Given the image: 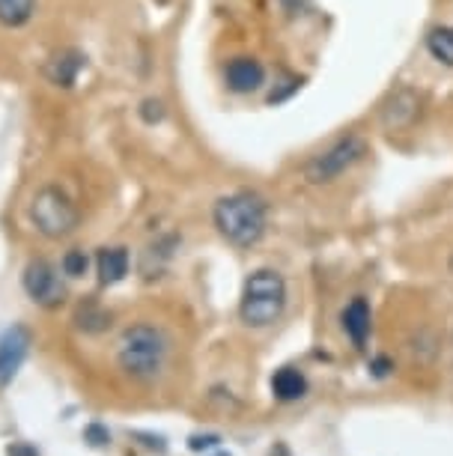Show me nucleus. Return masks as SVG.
Masks as SVG:
<instances>
[{
	"mask_svg": "<svg viewBox=\"0 0 453 456\" xmlns=\"http://www.w3.org/2000/svg\"><path fill=\"white\" fill-rule=\"evenodd\" d=\"M170 358V340L158 325H128L117 340V367L134 382H156Z\"/></svg>",
	"mask_w": 453,
	"mask_h": 456,
	"instance_id": "1",
	"label": "nucleus"
},
{
	"mask_svg": "<svg viewBox=\"0 0 453 456\" xmlns=\"http://www.w3.org/2000/svg\"><path fill=\"white\" fill-rule=\"evenodd\" d=\"M215 230L236 248H251L266 236L269 224V206L260 194L254 191H236L221 197L212 209Z\"/></svg>",
	"mask_w": 453,
	"mask_h": 456,
	"instance_id": "2",
	"label": "nucleus"
},
{
	"mask_svg": "<svg viewBox=\"0 0 453 456\" xmlns=\"http://www.w3.org/2000/svg\"><path fill=\"white\" fill-rule=\"evenodd\" d=\"M287 307V281L275 269H256L245 281L242 301H239V316L251 329H269L284 316Z\"/></svg>",
	"mask_w": 453,
	"mask_h": 456,
	"instance_id": "3",
	"label": "nucleus"
},
{
	"mask_svg": "<svg viewBox=\"0 0 453 456\" xmlns=\"http://www.w3.org/2000/svg\"><path fill=\"white\" fill-rule=\"evenodd\" d=\"M30 221H33V227H36L39 236L57 242V239H66L78 230L81 212L63 188L42 185L30 200Z\"/></svg>",
	"mask_w": 453,
	"mask_h": 456,
	"instance_id": "4",
	"label": "nucleus"
},
{
	"mask_svg": "<svg viewBox=\"0 0 453 456\" xmlns=\"http://www.w3.org/2000/svg\"><path fill=\"white\" fill-rule=\"evenodd\" d=\"M364 152H367V146L358 134L340 137V141L331 143L328 150H322L320 156H313L307 161V167H304L307 183H313V185L335 183L337 176H344L349 167H355L358 161L364 159Z\"/></svg>",
	"mask_w": 453,
	"mask_h": 456,
	"instance_id": "5",
	"label": "nucleus"
},
{
	"mask_svg": "<svg viewBox=\"0 0 453 456\" xmlns=\"http://www.w3.org/2000/svg\"><path fill=\"white\" fill-rule=\"evenodd\" d=\"M21 287L28 292V298L39 307H60L66 301V287L60 272L48 260H30L28 269L21 274Z\"/></svg>",
	"mask_w": 453,
	"mask_h": 456,
	"instance_id": "6",
	"label": "nucleus"
},
{
	"mask_svg": "<svg viewBox=\"0 0 453 456\" xmlns=\"http://www.w3.org/2000/svg\"><path fill=\"white\" fill-rule=\"evenodd\" d=\"M30 352V331L24 325H12L0 334V388L12 382L19 376L21 364L28 361Z\"/></svg>",
	"mask_w": 453,
	"mask_h": 456,
	"instance_id": "7",
	"label": "nucleus"
},
{
	"mask_svg": "<svg viewBox=\"0 0 453 456\" xmlns=\"http://www.w3.org/2000/svg\"><path fill=\"white\" fill-rule=\"evenodd\" d=\"M224 81L239 96H247V93H256L266 84V69L254 57H233L224 66Z\"/></svg>",
	"mask_w": 453,
	"mask_h": 456,
	"instance_id": "8",
	"label": "nucleus"
},
{
	"mask_svg": "<svg viewBox=\"0 0 453 456\" xmlns=\"http://www.w3.org/2000/svg\"><path fill=\"white\" fill-rule=\"evenodd\" d=\"M84 66H87V57H84L81 51L63 48V51H57V54H51V57H48V63H45V78H48L51 84H54V87L69 90V87H75V81L81 78Z\"/></svg>",
	"mask_w": 453,
	"mask_h": 456,
	"instance_id": "9",
	"label": "nucleus"
},
{
	"mask_svg": "<svg viewBox=\"0 0 453 456\" xmlns=\"http://www.w3.org/2000/svg\"><path fill=\"white\" fill-rule=\"evenodd\" d=\"M340 320H344V331H346V338L355 343V349H364L367 338H370V329H373L370 305H367L364 298H352Z\"/></svg>",
	"mask_w": 453,
	"mask_h": 456,
	"instance_id": "10",
	"label": "nucleus"
},
{
	"mask_svg": "<svg viewBox=\"0 0 453 456\" xmlns=\"http://www.w3.org/2000/svg\"><path fill=\"white\" fill-rule=\"evenodd\" d=\"M128 251L125 248H101L96 256V272H99V283L101 287H114V283L125 281L128 274Z\"/></svg>",
	"mask_w": 453,
	"mask_h": 456,
	"instance_id": "11",
	"label": "nucleus"
},
{
	"mask_svg": "<svg viewBox=\"0 0 453 456\" xmlns=\"http://www.w3.org/2000/svg\"><path fill=\"white\" fill-rule=\"evenodd\" d=\"M417 114V96L412 90H397L394 96H391L388 108L382 110V119L388 128H403L415 119Z\"/></svg>",
	"mask_w": 453,
	"mask_h": 456,
	"instance_id": "12",
	"label": "nucleus"
},
{
	"mask_svg": "<svg viewBox=\"0 0 453 456\" xmlns=\"http://www.w3.org/2000/svg\"><path fill=\"white\" fill-rule=\"evenodd\" d=\"M271 391H275L278 400L284 403H293V400H302L307 394V379L302 370L295 367H280L275 376H271Z\"/></svg>",
	"mask_w": 453,
	"mask_h": 456,
	"instance_id": "13",
	"label": "nucleus"
},
{
	"mask_svg": "<svg viewBox=\"0 0 453 456\" xmlns=\"http://www.w3.org/2000/svg\"><path fill=\"white\" fill-rule=\"evenodd\" d=\"M33 12H36V0H0V24L4 28H24Z\"/></svg>",
	"mask_w": 453,
	"mask_h": 456,
	"instance_id": "14",
	"label": "nucleus"
},
{
	"mask_svg": "<svg viewBox=\"0 0 453 456\" xmlns=\"http://www.w3.org/2000/svg\"><path fill=\"white\" fill-rule=\"evenodd\" d=\"M426 51L444 66H453V24L433 28L426 33Z\"/></svg>",
	"mask_w": 453,
	"mask_h": 456,
	"instance_id": "15",
	"label": "nucleus"
},
{
	"mask_svg": "<svg viewBox=\"0 0 453 456\" xmlns=\"http://www.w3.org/2000/svg\"><path fill=\"white\" fill-rule=\"evenodd\" d=\"M110 316L108 311H101L99 305H87V307H81L78 316H75V322H78V329H84L87 334H99V331H105L108 329V322Z\"/></svg>",
	"mask_w": 453,
	"mask_h": 456,
	"instance_id": "16",
	"label": "nucleus"
},
{
	"mask_svg": "<svg viewBox=\"0 0 453 456\" xmlns=\"http://www.w3.org/2000/svg\"><path fill=\"white\" fill-rule=\"evenodd\" d=\"M60 269H63L66 278H84L90 269V256L81 251V248H72V251H66V256L60 260Z\"/></svg>",
	"mask_w": 453,
	"mask_h": 456,
	"instance_id": "17",
	"label": "nucleus"
},
{
	"mask_svg": "<svg viewBox=\"0 0 453 456\" xmlns=\"http://www.w3.org/2000/svg\"><path fill=\"white\" fill-rule=\"evenodd\" d=\"M84 438L93 444V447H105V444H110V433L101 424H90L87 429H84Z\"/></svg>",
	"mask_w": 453,
	"mask_h": 456,
	"instance_id": "18",
	"label": "nucleus"
},
{
	"mask_svg": "<svg viewBox=\"0 0 453 456\" xmlns=\"http://www.w3.org/2000/svg\"><path fill=\"white\" fill-rule=\"evenodd\" d=\"M141 117L147 119V123H161V119H165V105H161L158 99H147L141 108Z\"/></svg>",
	"mask_w": 453,
	"mask_h": 456,
	"instance_id": "19",
	"label": "nucleus"
},
{
	"mask_svg": "<svg viewBox=\"0 0 453 456\" xmlns=\"http://www.w3.org/2000/svg\"><path fill=\"white\" fill-rule=\"evenodd\" d=\"M221 442L218 436H191L188 438V447H191V451H206V447H215Z\"/></svg>",
	"mask_w": 453,
	"mask_h": 456,
	"instance_id": "20",
	"label": "nucleus"
},
{
	"mask_svg": "<svg viewBox=\"0 0 453 456\" xmlns=\"http://www.w3.org/2000/svg\"><path fill=\"white\" fill-rule=\"evenodd\" d=\"M6 456H39V451L28 442H15V444L6 447Z\"/></svg>",
	"mask_w": 453,
	"mask_h": 456,
	"instance_id": "21",
	"label": "nucleus"
},
{
	"mask_svg": "<svg viewBox=\"0 0 453 456\" xmlns=\"http://www.w3.org/2000/svg\"><path fill=\"white\" fill-rule=\"evenodd\" d=\"M134 438H143V444H147V447H156L158 453H165V451H167V444H165V438H161V436H150V433H134Z\"/></svg>",
	"mask_w": 453,
	"mask_h": 456,
	"instance_id": "22",
	"label": "nucleus"
},
{
	"mask_svg": "<svg viewBox=\"0 0 453 456\" xmlns=\"http://www.w3.org/2000/svg\"><path fill=\"white\" fill-rule=\"evenodd\" d=\"M373 367H376V370H373L376 376H384V373L391 370V361H388V358H376V364H373Z\"/></svg>",
	"mask_w": 453,
	"mask_h": 456,
	"instance_id": "23",
	"label": "nucleus"
},
{
	"mask_svg": "<svg viewBox=\"0 0 453 456\" xmlns=\"http://www.w3.org/2000/svg\"><path fill=\"white\" fill-rule=\"evenodd\" d=\"M212 456H230V453H212Z\"/></svg>",
	"mask_w": 453,
	"mask_h": 456,
	"instance_id": "24",
	"label": "nucleus"
},
{
	"mask_svg": "<svg viewBox=\"0 0 453 456\" xmlns=\"http://www.w3.org/2000/svg\"><path fill=\"white\" fill-rule=\"evenodd\" d=\"M450 272H453V256H450Z\"/></svg>",
	"mask_w": 453,
	"mask_h": 456,
	"instance_id": "25",
	"label": "nucleus"
}]
</instances>
